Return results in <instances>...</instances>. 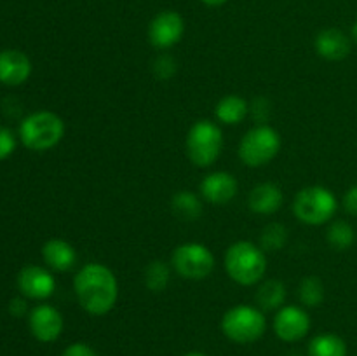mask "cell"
<instances>
[{
    "instance_id": "10",
    "label": "cell",
    "mask_w": 357,
    "mask_h": 356,
    "mask_svg": "<svg viewBox=\"0 0 357 356\" xmlns=\"http://www.w3.org/2000/svg\"><path fill=\"white\" fill-rule=\"evenodd\" d=\"M310 316L303 307L282 306L274 318V332L281 341L298 342L309 334Z\"/></svg>"
},
{
    "instance_id": "8",
    "label": "cell",
    "mask_w": 357,
    "mask_h": 356,
    "mask_svg": "<svg viewBox=\"0 0 357 356\" xmlns=\"http://www.w3.org/2000/svg\"><path fill=\"white\" fill-rule=\"evenodd\" d=\"M215 255L206 244L183 243L174 248L173 257H171V265L174 271L183 279H192V281H201L206 279L215 269Z\"/></svg>"
},
{
    "instance_id": "19",
    "label": "cell",
    "mask_w": 357,
    "mask_h": 356,
    "mask_svg": "<svg viewBox=\"0 0 357 356\" xmlns=\"http://www.w3.org/2000/svg\"><path fill=\"white\" fill-rule=\"evenodd\" d=\"M171 209L180 220L195 222L202 215V201L192 191H180L171 199Z\"/></svg>"
},
{
    "instance_id": "16",
    "label": "cell",
    "mask_w": 357,
    "mask_h": 356,
    "mask_svg": "<svg viewBox=\"0 0 357 356\" xmlns=\"http://www.w3.org/2000/svg\"><path fill=\"white\" fill-rule=\"evenodd\" d=\"M282 202H284V194H282L281 187L272 181L258 184L248 198L250 209L258 215H274L275 212L281 209Z\"/></svg>"
},
{
    "instance_id": "7",
    "label": "cell",
    "mask_w": 357,
    "mask_h": 356,
    "mask_svg": "<svg viewBox=\"0 0 357 356\" xmlns=\"http://www.w3.org/2000/svg\"><path fill=\"white\" fill-rule=\"evenodd\" d=\"M281 150V135L268 124H257L244 133L239 157L246 166L261 168L275 159Z\"/></svg>"
},
{
    "instance_id": "2",
    "label": "cell",
    "mask_w": 357,
    "mask_h": 356,
    "mask_svg": "<svg viewBox=\"0 0 357 356\" xmlns=\"http://www.w3.org/2000/svg\"><path fill=\"white\" fill-rule=\"evenodd\" d=\"M225 271L237 285H257L267 272L265 251L251 241H236L225 253Z\"/></svg>"
},
{
    "instance_id": "14",
    "label": "cell",
    "mask_w": 357,
    "mask_h": 356,
    "mask_svg": "<svg viewBox=\"0 0 357 356\" xmlns=\"http://www.w3.org/2000/svg\"><path fill=\"white\" fill-rule=\"evenodd\" d=\"M351 38L338 28H324L316 35L314 49L328 61H342L351 54Z\"/></svg>"
},
{
    "instance_id": "20",
    "label": "cell",
    "mask_w": 357,
    "mask_h": 356,
    "mask_svg": "<svg viewBox=\"0 0 357 356\" xmlns=\"http://www.w3.org/2000/svg\"><path fill=\"white\" fill-rule=\"evenodd\" d=\"M288 297L286 285L279 279H267L257 290V302L261 309L274 311L281 309Z\"/></svg>"
},
{
    "instance_id": "9",
    "label": "cell",
    "mask_w": 357,
    "mask_h": 356,
    "mask_svg": "<svg viewBox=\"0 0 357 356\" xmlns=\"http://www.w3.org/2000/svg\"><path fill=\"white\" fill-rule=\"evenodd\" d=\"M185 21L176 10H162L149 24V40L157 49H169L181 40Z\"/></svg>"
},
{
    "instance_id": "4",
    "label": "cell",
    "mask_w": 357,
    "mask_h": 356,
    "mask_svg": "<svg viewBox=\"0 0 357 356\" xmlns=\"http://www.w3.org/2000/svg\"><path fill=\"white\" fill-rule=\"evenodd\" d=\"M338 209L333 192L323 185H310L302 188L293 201V213L305 225H324L331 222Z\"/></svg>"
},
{
    "instance_id": "32",
    "label": "cell",
    "mask_w": 357,
    "mask_h": 356,
    "mask_svg": "<svg viewBox=\"0 0 357 356\" xmlns=\"http://www.w3.org/2000/svg\"><path fill=\"white\" fill-rule=\"evenodd\" d=\"M201 2L209 7H218V6H223L225 2H229V0H201Z\"/></svg>"
},
{
    "instance_id": "27",
    "label": "cell",
    "mask_w": 357,
    "mask_h": 356,
    "mask_svg": "<svg viewBox=\"0 0 357 356\" xmlns=\"http://www.w3.org/2000/svg\"><path fill=\"white\" fill-rule=\"evenodd\" d=\"M271 101L267 100V98H257V100L253 101V105H251L250 112L253 114L255 121L258 122V124H265V122L268 121V117H271Z\"/></svg>"
},
{
    "instance_id": "6",
    "label": "cell",
    "mask_w": 357,
    "mask_h": 356,
    "mask_svg": "<svg viewBox=\"0 0 357 356\" xmlns=\"http://www.w3.org/2000/svg\"><path fill=\"white\" fill-rule=\"evenodd\" d=\"M222 332L227 339L237 344H251L257 342L265 334L267 321H265L261 309L248 304L234 306L223 314Z\"/></svg>"
},
{
    "instance_id": "15",
    "label": "cell",
    "mask_w": 357,
    "mask_h": 356,
    "mask_svg": "<svg viewBox=\"0 0 357 356\" xmlns=\"http://www.w3.org/2000/svg\"><path fill=\"white\" fill-rule=\"evenodd\" d=\"M31 73V61L17 49L0 52V82L6 86H20Z\"/></svg>"
},
{
    "instance_id": "1",
    "label": "cell",
    "mask_w": 357,
    "mask_h": 356,
    "mask_svg": "<svg viewBox=\"0 0 357 356\" xmlns=\"http://www.w3.org/2000/svg\"><path fill=\"white\" fill-rule=\"evenodd\" d=\"M73 292L80 307L93 316H105L119 299V281L110 267L100 262L82 265L73 278Z\"/></svg>"
},
{
    "instance_id": "28",
    "label": "cell",
    "mask_w": 357,
    "mask_h": 356,
    "mask_svg": "<svg viewBox=\"0 0 357 356\" xmlns=\"http://www.w3.org/2000/svg\"><path fill=\"white\" fill-rule=\"evenodd\" d=\"M16 149V138L13 131L7 128H0V161L9 157Z\"/></svg>"
},
{
    "instance_id": "5",
    "label": "cell",
    "mask_w": 357,
    "mask_h": 356,
    "mask_svg": "<svg viewBox=\"0 0 357 356\" xmlns=\"http://www.w3.org/2000/svg\"><path fill=\"white\" fill-rule=\"evenodd\" d=\"M223 149V131L216 122L201 119L187 133V156L195 166L208 168L218 161Z\"/></svg>"
},
{
    "instance_id": "31",
    "label": "cell",
    "mask_w": 357,
    "mask_h": 356,
    "mask_svg": "<svg viewBox=\"0 0 357 356\" xmlns=\"http://www.w3.org/2000/svg\"><path fill=\"white\" fill-rule=\"evenodd\" d=\"M24 311H26V302H24L23 299H14L13 302H10V313H13L14 316H23Z\"/></svg>"
},
{
    "instance_id": "22",
    "label": "cell",
    "mask_w": 357,
    "mask_h": 356,
    "mask_svg": "<svg viewBox=\"0 0 357 356\" xmlns=\"http://www.w3.org/2000/svg\"><path fill=\"white\" fill-rule=\"evenodd\" d=\"M326 241L333 250L345 251L354 244L356 241V230L345 220H335L328 225L326 230Z\"/></svg>"
},
{
    "instance_id": "25",
    "label": "cell",
    "mask_w": 357,
    "mask_h": 356,
    "mask_svg": "<svg viewBox=\"0 0 357 356\" xmlns=\"http://www.w3.org/2000/svg\"><path fill=\"white\" fill-rule=\"evenodd\" d=\"M298 299L305 307H317L324 300V285L317 276H307L298 286Z\"/></svg>"
},
{
    "instance_id": "34",
    "label": "cell",
    "mask_w": 357,
    "mask_h": 356,
    "mask_svg": "<svg viewBox=\"0 0 357 356\" xmlns=\"http://www.w3.org/2000/svg\"><path fill=\"white\" fill-rule=\"evenodd\" d=\"M183 356H206L204 353H199V351H192V353H187V355Z\"/></svg>"
},
{
    "instance_id": "3",
    "label": "cell",
    "mask_w": 357,
    "mask_h": 356,
    "mask_svg": "<svg viewBox=\"0 0 357 356\" xmlns=\"http://www.w3.org/2000/svg\"><path fill=\"white\" fill-rule=\"evenodd\" d=\"M63 136H65V122L58 114L49 110L28 115L20 126L21 142L35 152L52 149L61 142Z\"/></svg>"
},
{
    "instance_id": "26",
    "label": "cell",
    "mask_w": 357,
    "mask_h": 356,
    "mask_svg": "<svg viewBox=\"0 0 357 356\" xmlns=\"http://www.w3.org/2000/svg\"><path fill=\"white\" fill-rule=\"evenodd\" d=\"M176 61L171 54H166L162 52L160 56H157L152 63V72L153 75L157 77L159 80H169L171 77L176 73Z\"/></svg>"
},
{
    "instance_id": "18",
    "label": "cell",
    "mask_w": 357,
    "mask_h": 356,
    "mask_svg": "<svg viewBox=\"0 0 357 356\" xmlns=\"http://www.w3.org/2000/svg\"><path fill=\"white\" fill-rule=\"evenodd\" d=\"M215 115L216 121L222 122V124H241L250 115V105L239 94H227L216 103Z\"/></svg>"
},
{
    "instance_id": "21",
    "label": "cell",
    "mask_w": 357,
    "mask_h": 356,
    "mask_svg": "<svg viewBox=\"0 0 357 356\" xmlns=\"http://www.w3.org/2000/svg\"><path fill=\"white\" fill-rule=\"evenodd\" d=\"M309 356H347V344L337 334H319L310 341Z\"/></svg>"
},
{
    "instance_id": "17",
    "label": "cell",
    "mask_w": 357,
    "mask_h": 356,
    "mask_svg": "<svg viewBox=\"0 0 357 356\" xmlns=\"http://www.w3.org/2000/svg\"><path fill=\"white\" fill-rule=\"evenodd\" d=\"M42 257L45 264L51 269L59 272L70 271L77 262V251L68 241L65 239H49L42 248Z\"/></svg>"
},
{
    "instance_id": "11",
    "label": "cell",
    "mask_w": 357,
    "mask_h": 356,
    "mask_svg": "<svg viewBox=\"0 0 357 356\" xmlns=\"http://www.w3.org/2000/svg\"><path fill=\"white\" fill-rule=\"evenodd\" d=\"M30 330L40 342H52L61 335L65 321L61 313L49 304H38L30 313Z\"/></svg>"
},
{
    "instance_id": "33",
    "label": "cell",
    "mask_w": 357,
    "mask_h": 356,
    "mask_svg": "<svg viewBox=\"0 0 357 356\" xmlns=\"http://www.w3.org/2000/svg\"><path fill=\"white\" fill-rule=\"evenodd\" d=\"M352 38H354V42L357 44V21L354 23V27H352Z\"/></svg>"
},
{
    "instance_id": "13",
    "label": "cell",
    "mask_w": 357,
    "mask_h": 356,
    "mask_svg": "<svg viewBox=\"0 0 357 356\" xmlns=\"http://www.w3.org/2000/svg\"><path fill=\"white\" fill-rule=\"evenodd\" d=\"M237 188H239V184L229 171H213L206 175L201 181V195L216 206L229 205L236 198Z\"/></svg>"
},
{
    "instance_id": "29",
    "label": "cell",
    "mask_w": 357,
    "mask_h": 356,
    "mask_svg": "<svg viewBox=\"0 0 357 356\" xmlns=\"http://www.w3.org/2000/svg\"><path fill=\"white\" fill-rule=\"evenodd\" d=\"M61 356H98V353L84 342H75V344L68 346Z\"/></svg>"
},
{
    "instance_id": "23",
    "label": "cell",
    "mask_w": 357,
    "mask_h": 356,
    "mask_svg": "<svg viewBox=\"0 0 357 356\" xmlns=\"http://www.w3.org/2000/svg\"><path fill=\"white\" fill-rule=\"evenodd\" d=\"M171 279V269L166 262L152 260L145 269V286L153 293L166 290Z\"/></svg>"
},
{
    "instance_id": "24",
    "label": "cell",
    "mask_w": 357,
    "mask_h": 356,
    "mask_svg": "<svg viewBox=\"0 0 357 356\" xmlns=\"http://www.w3.org/2000/svg\"><path fill=\"white\" fill-rule=\"evenodd\" d=\"M288 243V229L281 222H271L260 234V248L264 251H279Z\"/></svg>"
},
{
    "instance_id": "12",
    "label": "cell",
    "mask_w": 357,
    "mask_h": 356,
    "mask_svg": "<svg viewBox=\"0 0 357 356\" xmlns=\"http://www.w3.org/2000/svg\"><path fill=\"white\" fill-rule=\"evenodd\" d=\"M17 286L23 295L35 300H44L54 293L56 279L47 269L40 265H26L17 276Z\"/></svg>"
},
{
    "instance_id": "30",
    "label": "cell",
    "mask_w": 357,
    "mask_h": 356,
    "mask_svg": "<svg viewBox=\"0 0 357 356\" xmlns=\"http://www.w3.org/2000/svg\"><path fill=\"white\" fill-rule=\"evenodd\" d=\"M344 208L345 212L357 216V184L349 188L344 195Z\"/></svg>"
}]
</instances>
